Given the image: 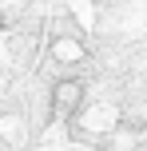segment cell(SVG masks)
<instances>
[{"label": "cell", "instance_id": "6da1fadb", "mask_svg": "<svg viewBox=\"0 0 147 151\" xmlns=\"http://www.w3.org/2000/svg\"><path fill=\"white\" fill-rule=\"evenodd\" d=\"M80 104H84V80H60L52 88V111L60 115V119L76 115Z\"/></svg>", "mask_w": 147, "mask_h": 151}]
</instances>
